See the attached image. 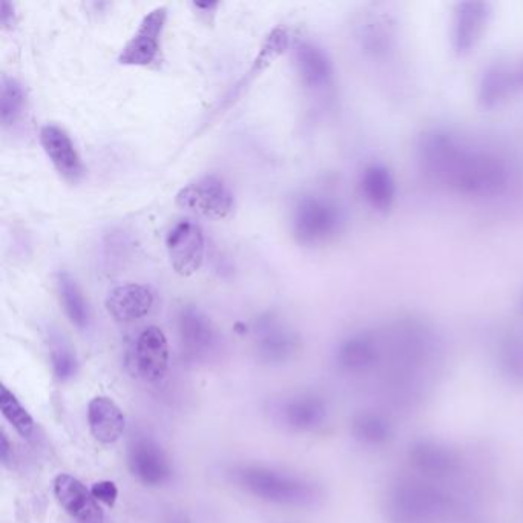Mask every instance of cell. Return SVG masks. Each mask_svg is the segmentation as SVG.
Returning <instances> with one entry per match:
<instances>
[{"label": "cell", "instance_id": "1f68e13d", "mask_svg": "<svg viewBox=\"0 0 523 523\" xmlns=\"http://www.w3.org/2000/svg\"><path fill=\"white\" fill-rule=\"evenodd\" d=\"M14 22V8L10 2L4 0L2 5H0V24L2 28H10Z\"/></svg>", "mask_w": 523, "mask_h": 523}, {"label": "cell", "instance_id": "4fadbf2b", "mask_svg": "<svg viewBox=\"0 0 523 523\" xmlns=\"http://www.w3.org/2000/svg\"><path fill=\"white\" fill-rule=\"evenodd\" d=\"M54 494L60 507L80 523H103L102 507L79 479L71 474H59L54 481Z\"/></svg>", "mask_w": 523, "mask_h": 523}, {"label": "cell", "instance_id": "d6986e66", "mask_svg": "<svg viewBox=\"0 0 523 523\" xmlns=\"http://www.w3.org/2000/svg\"><path fill=\"white\" fill-rule=\"evenodd\" d=\"M88 424L97 442L116 444L126 430L125 413L111 398L97 396L88 404Z\"/></svg>", "mask_w": 523, "mask_h": 523}, {"label": "cell", "instance_id": "3957f363", "mask_svg": "<svg viewBox=\"0 0 523 523\" xmlns=\"http://www.w3.org/2000/svg\"><path fill=\"white\" fill-rule=\"evenodd\" d=\"M450 508L451 497L422 479H399L387 496V511L393 523H433Z\"/></svg>", "mask_w": 523, "mask_h": 523}, {"label": "cell", "instance_id": "484cf974", "mask_svg": "<svg viewBox=\"0 0 523 523\" xmlns=\"http://www.w3.org/2000/svg\"><path fill=\"white\" fill-rule=\"evenodd\" d=\"M25 106V94L22 85L13 77H2L0 83V122L11 126L22 116Z\"/></svg>", "mask_w": 523, "mask_h": 523}, {"label": "cell", "instance_id": "30bf717a", "mask_svg": "<svg viewBox=\"0 0 523 523\" xmlns=\"http://www.w3.org/2000/svg\"><path fill=\"white\" fill-rule=\"evenodd\" d=\"M178 333L186 356L192 361L211 358L220 346V333L209 316L197 307H185L178 315Z\"/></svg>", "mask_w": 523, "mask_h": 523}, {"label": "cell", "instance_id": "4316f807", "mask_svg": "<svg viewBox=\"0 0 523 523\" xmlns=\"http://www.w3.org/2000/svg\"><path fill=\"white\" fill-rule=\"evenodd\" d=\"M0 410H2L4 418L13 425L14 430L22 438L30 439L33 436L34 419L7 387H2V393H0Z\"/></svg>", "mask_w": 523, "mask_h": 523}, {"label": "cell", "instance_id": "83f0119b", "mask_svg": "<svg viewBox=\"0 0 523 523\" xmlns=\"http://www.w3.org/2000/svg\"><path fill=\"white\" fill-rule=\"evenodd\" d=\"M289 47V34L283 28H275L264 40L260 53L255 57L254 65L250 68V76H257L267 70L274 60H277Z\"/></svg>", "mask_w": 523, "mask_h": 523}, {"label": "cell", "instance_id": "5bb4252c", "mask_svg": "<svg viewBox=\"0 0 523 523\" xmlns=\"http://www.w3.org/2000/svg\"><path fill=\"white\" fill-rule=\"evenodd\" d=\"M408 459L412 467L425 479H445L458 473L459 454L438 441H418L410 447Z\"/></svg>", "mask_w": 523, "mask_h": 523}, {"label": "cell", "instance_id": "277c9868", "mask_svg": "<svg viewBox=\"0 0 523 523\" xmlns=\"http://www.w3.org/2000/svg\"><path fill=\"white\" fill-rule=\"evenodd\" d=\"M178 208L209 218L224 220L234 211V194L218 175H204L178 191Z\"/></svg>", "mask_w": 523, "mask_h": 523}, {"label": "cell", "instance_id": "d6a6232c", "mask_svg": "<svg viewBox=\"0 0 523 523\" xmlns=\"http://www.w3.org/2000/svg\"><path fill=\"white\" fill-rule=\"evenodd\" d=\"M0 456H2V462L4 465H10L13 461V445H11L8 436L2 435V444H0Z\"/></svg>", "mask_w": 523, "mask_h": 523}, {"label": "cell", "instance_id": "f1b7e54d", "mask_svg": "<svg viewBox=\"0 0 523 523\" xmlns=\"http://www.w3.org/2000/svg\"><path fill=\"white\" fill-rule=\"evenodd\" d=\"M51 364H53L54 376L60 382L70 381L76 376L79 367L76 352L60 336L51 339Z\"/></svg>", "mask_w": 523, "mask_h": 523}, {"label": "cell", "instance_id": "44dd1931", "mask_svg": "<svg viewBox=\"0 0 523 523\" xmlns=\"http://www.w3.org/2000/svg\"><path fill=\"white\" fill-rule=\"evenodd\" d=\"M295 66L304 86L313 91L326 88L333 77L332 60L323 48L312 42H300L295 48Z\"/></svg>", "mask_w": 523, "mask_h": 523}, {"label": "cell", "instance_id": "603a6c76", "mask_svg": "<svg viewBox=\"0 0 523 523\" xmlns=\"http://www.w3.org/2000/svg\"><path fill=\"white\" fill-rule=\"evenodd\" d=\"M57 289H59L60 303H62L68 320L77 329H88L89 323H91V310H89L88 303L76 280L70 274L63 272L57 277Z\"/></svg>", "mask_w": 523, "mask_h": 523}, {"label": "cell", "instance_id": "ba28073f", "mask_svg": "<svg viewBox=\"0 0 523 523\" xmlns=\"http://www.w3.org/2000/svg\"><path fill=\"white\" fill-rule=\"evenodd\" d=\"M128 467L132 476L146 487H162L174 474L168 453L146 436H139L129 444Z\"/></svg>", "mask_w": 523, "mask_h": 523}, {"label": "cell", "instance_id": "52a82bcc", "mask_svg": "<svg viewBox=\"0 0 523 523\" xmlns=\"http://www.w3.org/2000/svg\"><path fill=\"white\" fill-rule=\"evenodd\" d=\"M169 263L175 274L192 277L200 270L204 260V234L200 224L191 218L175 221L165 238Z\"/></svg>", "mask_w": 523, "mask_h": 523}, {"label": "cell", "instance_id": "9a60e30c", "mask_svg": "<svg viewBox=\"0 0 523 523\" xmlns=\"http://www.w3.org/2000/svg\"><path fill=\"white\" fill-rule=\"evenodd\" d=\"M329 416L326 401L315 393H298L278 407L281 424L297 433L318 430Z\"/></svg>", "mask_w": 523, "mask_h": 523}, {"label": "cell", "instance_id": "7c38bea8", "mask_svg": "<svg viewBox=\"0 0 523 523\" xmlns=\"http://www.w3.org/2000/svg\"><path fill=\"white\" fill-rule=\"evenodd\" d=\"M40 145L50 158L54 169L70 183L82 180L85 174L82 158L71 140L70 134L59 125L43 126L40 129Z\"/></svg>", "mask_w": 523, "mask_h": 523}, {"label": "cell", "instance_id": "5b68a950", "mask_svg": "<svg viewBox=\"0 0 523 523\" xmlns=\"http://www.w3.org/2000/svg\"><path fill=\"white\" fill-rule=\"evenodd\" d=\"M341 214L332 201L323 197H306L293 211L292 231L304 246L326 243L339 231Z\"/></svg>", "mask_w": 523, "mask_h": 523}, {"label": "cell", "instance_id": "6da1fadb", "mask_svg": "<svg viewBox=\"0 0 523 523\" xmlns=\"http://www.w3.org/2000/svg\"><path fill=\"white\" fill-rule=\"evenodd\" d=\"M418 154L422 169L431 180L465 197L499 195L510 180L502 158L445 129L425 132Z\"/></svg>", "mask_w": 523, "mask_h": 523}, {"label": "cell", "instance_id": "9c48e42d", "mask_svg": "<svg viewBox=\"0 0 523 523\" xmlns=\"http://www.w3.org/2000/svg\"><path fill=\"white\" fill-rule=\"evenodd\" d=\"M491 20L487 2H461L451 17V48L458 56H467L479 45Z\"/></svg>", "mask_w": 523, "mask_h": 523}, {"label": "cell", "instance_id": "4dcf8cb0", "mask_svg": "<svg viewBox=\"0 0 523 523\" xmlns=\"http://www.w3.org/2000/svg\"><path fill=\"white\" fill-rule=\"evenodd\" d=\"M91 493L96 497L99 504L106 505L109 508L114 507L117 504V499H119V488L112 481L96 482L91 488Z\"/></svg>", "mask_w": 523, "mask_h": 523}, {"label": "cell", "instance_id": "ffe728a7", "mask_svg": "<svg viewBox=\"0 0 523 523\" xmlns=\"http://www.w3.org/2000/svg\"><path fill=\"white\" fill-rule=\"evenodd\" d=\"M517 86L516 71L507 63H491L477 82V102L482 108H499L507 102Z\"/></svg>", "mask_w": 523, "mask_h": 523}, {"label": "cell", "instance_id": "7402d4cb", "mask_svg": "<svg viewBox=\"0 0 523 523\" xmlns=\"http://www.w3.org/2000/svg\"><path fill=\"white\" fill-rule=\"evenodd\" d=\"M361 191L372 208L387 211L392 208L398 194L395 175L387 166L373 163L362 172Z\"/></svg>", "mask_w": 523, "mask_h": 523}, {"label": "cell", "instance_id": "ac0fdd59", "mask_svg": "<svg viewBox=\"0 0 523 523\" xmlns=\"http://www.w3.org/2000/svg\"><path fill=\"white\" fill-rule=\"evenodd\" d=\"M257 356L264 364L280 366L290 361L298 350V338L292 330L266 321L257 330V341H255Z\"/></svg>", "mask_w": 523, "mask_h": 523}, {"label": "cell", "instance_id": "2e32d148", "mask_svg": "<svg viewBox=\"0 0 523 523\" xmlns=\"http://www.w3.org/2000/svg\"><path fill=\"white\" fill-rule=\"evenodd\" d=\"M105 307L108 315L117 323H134L151 312L154 307V293L143 284H123L108 293Z\"/></svg>", "mask_w": 523, "mask_h": 523}, {"label": "cell", "instance_id": "8992f818", "mask_svg": "<svg viewBox=\"0 0 523 523\" xmlns=\"http://www.w3.org/2000/svg\"><path fill=\"white\" fill-rule=\"evenodd\" d=\"M168 19V8L157 7L149 11L134 36L126 42L119 54L123 66L152 68L162 60V36Z\"/></svg>", "mask_w": 523, "mask_h": 523}, {"label": "cell", "instance_id": "7a4b0ae2", "mask_svg": "<svg viewBox=\"0 0 523 523\" xmlns=\"http://www.w3.org/2000/svg\"><path fill=\"white\" fill-rule=\"evenodd\" d=\"M231 476L250 496L280 507H316L323 499V490L316 482L278 468L240 465L232 470Z\"/></svg>", "mask_w": 523, "mask_h": 523}, {"label": "cell", "instance_id": "836d02e7", "mask_svg": "<svg viewBox=\"0 0 523 523\" xmlns=\"http://www.w3.org/2000/svg\"><path fill=\"white\" fill-rule=\"evenodd\" d=\"M514 71H516L517 86L523 88V59L522 62L514 68Z\"/></svg>", "mask_w": 523, "mask_h": 523}, {"label": "cell", "instance_id": "8fae6325", "mask_svg": "<svg viewBox=\"0 0 523 523\" xmlns=\"http://www.w3.org/2000/svg\"><path fill=\"white\" fill-rule=\"evenodd\" d=\"M135 373L146 382L160 381L169 369L168 338L160 327L149 326L135 341L132 355Z\"/></svg>", "mask_w": 523, "mask_h": 523}, {"label": "cell", "instance_id": "cb8c5ba5", "mask_svg": "<svg viewBox=\"0 0 523 523\" xmlns=\"http://www.w3.org/2000/svg\"><path fill=\"white\" fill-rule=\"evenodd\" d=\"M497 364L508 381L523 387V332H510L497 347Z\"/></svg>", "mask_w": 523, "mask_h": 523}, {"label": "cell", "instance_id": "e0dca14e", "mask_svg": "<svg viewBox=\"0 0 523 523\" xmlns=\"http://www.w3.org/2000/svg\"><path fill=\"white\" fill-rule=\"evenodd\" d=\"M382 355L381 341L369 332L353 333L339 344L336 361L346 372L361 373L373 369Z\"/></svg>", "mask_w": 523, "mask_h": 523}, {"label": "cell", "instance_id": "d4e9b609", "mask_svg": "<svg viewBox=\"0 0 523 523\" xmlns=\"http://www.w3.org/2000/svg\"><path fill=\"white\" fill-rule=\"evenodd\" d=\"M350 428L356 441L372 447L387 444L393 435L392 424L384 416L373 412L358 413Z\"/></svg>", "mask_w": 523, "mask_h": 523}, {"label": "cell", "instance_id": "e575fe53", "mask_svg": "<svg viewBox=\"0 0 523 523\" xmlns=\"http://www.w3.org/2000/svg\"><path fill=\"white\" fill-rule=\"evenodd\" d=\"M517 307H519L520 312L523 313V292L519 295V301H517Z\"/></svg>", "mask_w": 523, "mask_h": 523}, {"label": "cell", "instance_id": "f546056e", "mask_svg": "<svg viewBox=\"0 0 523 523\" xmlns=\"http://www.w3.org/2000/svg\"><path fill=\"white\" fill-rule=\"evenodd\" d=\"M364 31V45L373 54H385L393 42V27L387 17H373Z\"/></svg>", "mask_w": 523, "mask_h": 523}]
</instances>
